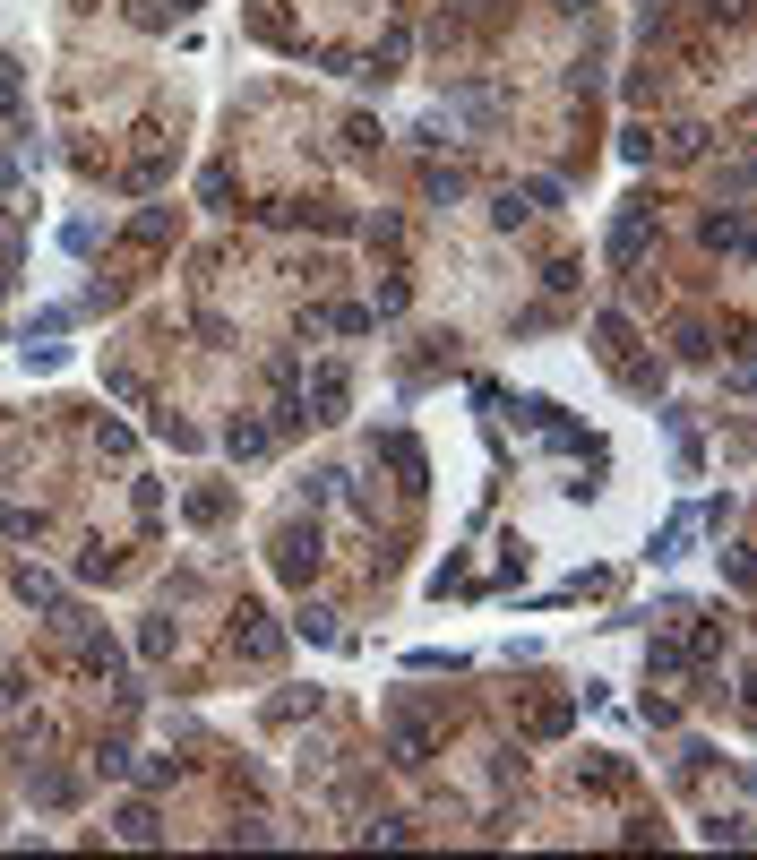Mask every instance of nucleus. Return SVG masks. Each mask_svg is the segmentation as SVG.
Returning <instances> with one entry per match:
<instances>
[{
    "label": "nucleus",
    "instance_id": "f257e3e1",
    "mask_svg": "<svg viewBox=\"0 0 757 860\" xmlns=\"http://www.w3.org/2000/svg\"><path fill=\"white\" fill-rule=\"evenodd\" d=\"M689 534H697V508H680L663 534H654V559H680V551H689Z\"/></svg>",
    "mask_w": 757,
    "mask_h": 860
},
{
    "label": "nucleus",
    "instance_id": "f03ea898",
    "mask_svg": "<svg viewBox=\"0 0 757 860\" xmlns=\"http://www.w3.org/2000/svg\"><path fill=\"white\" fill-rule=\"evenodd\" d=\"M310 405H319V422H336V405H345V370H319V379H310Z\"/></svg>",
    "mask_w": 757,
    "mask_h": 860
},
{
    "label": "nucleus",
    "instance_id": "7ed1b4c3",
    "mask_svg": "<svg viewBox=\"0 0 757 860\" xmlns=\"http://www.w3.org/2000/svg\"><path fill=\"white\" fill-rule=\"evenodd\" d=\"M646 250V215H620V233H611V258H637Z\"/></svg>",
    "mask_w": 757,
    "mask_h": 860
}]
</instances>
